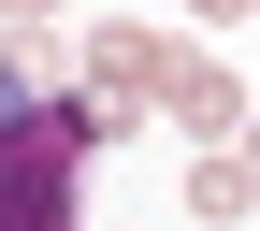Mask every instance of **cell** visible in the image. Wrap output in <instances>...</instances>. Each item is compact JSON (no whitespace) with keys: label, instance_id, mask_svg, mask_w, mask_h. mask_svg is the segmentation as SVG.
<instances>
[{"label":"cell","instance_id":"1","mask_svg":"<svg viewBox=\"0 0 260 231\" xmlns=\"http://www.w3.org/2000/svg\"><path fill=\"white\" fill-rule=\"evenodd\" d=\"M116 87H73V102H29L15 145H0V231H73V174L87 145H116Z\"/></svg>","mask_w":260,"mask_h":231},{"label":"cell","instance_id":"2","mask_svg":"<svg viewBox=\"0 0 260 231\" xmlns=\"http://www.w3.org/2000/svg\"><path fill=\"white\" fill-rule=\"evenodd\" d=\"M159 102H174L188 130H203V145H232V130L260 116V102H246V87H232V73H217V58H203V44H188V58H174V73H159Z\"/></svg>","mask_w":260,"mask_h":231},{"label":"cell","instance_id":"3","mask_svg":"<svg viewBox=\"0 0 260 231\" xmlns=\"http://www.w3.org/2000/svg\"><path fill=\"white\" fill-rule=\"evenodd\" d=\"M246 188H260V159H232V145H203V159H188V217H246Z\"/></svg>","mask_w":260,"mask_h":231},{"label":"cell","instance_id":"4","mask_svg":"<svg viewBox=\"0 0 260 231\" xmlns=\"http://www.w3.org/2000/svg\"><path fill=\"white\" fill-rule=\"evenodd\" d=\"M87 73L130 102V87H159V73H174V44H145V29H102V44H87Z\"/></svg>","mask_w":260,"mask_h":231},{"label":"cell","instance_id":"5","mask_svg":"<svg viewBox=\"0 0 260 231\" xmlns=\"http://www.w3.org/2000/svg\"><path fill=\"white\" fill-rule=\"evenodd\" d=\"M15 116H29V87H15V58H0V145H15Z\"/></svg>","mask_w":260,"mask_h":231},{"label":"cell","instance_id":"6","mask_svg":"<svg viewBox=\"0 0 260 231\" xmlns=\"http://www.w3.org/2000/svg\"><path fill=\"white\" fill-rule=\"evenodd\" d=\"M0 15H15V29H44V15H73V0H0Z\"/></svg>","mask_w":260,"mask_h":231},{"label":"cell","instance_id":"7","mask_svg":"<svg viewBox=\"0 0 260 231\" xmlns=\"http://www.w3.org/2000/svg\"><path fill=\"white\" fill-rule=\"evenodd\" d=\"M188 15H203V29H232V15H260V0H188Z\"/></svg>","mask_w":260,"mask_h":231},{"label":"cell","instance_id":"8","mask_svg":"<svg viewBox=\"0 0 260 231\" xmlns=\"http://www.w3.org/2000/svg\"><path fill=\"white\" fill-rule=\"evenodd\" d=\"M246 159H260V116H246Z\"/></svg>","mask_w":260,"mask_h":231}]
</instances>
